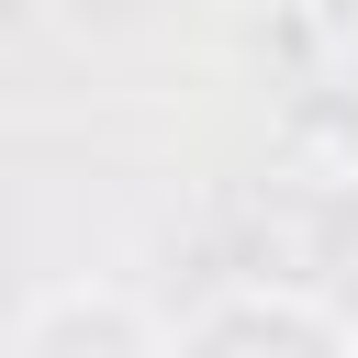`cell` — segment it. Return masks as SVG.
<instances>
[{
    "label": "cell",
    "mask_w": 358,
    "mask_h": 358,
    "mask_svg": "<svg viewBox=\"0 0 358 358\" xmlns=\"http://www.w3.org/2000/svg\"><path fill=\"white\" fill-rule=\"evenodd\" d=\"M22 336L45 347V336H145V324H134V313H112V302H45Z\"/></svg>",
    "instance_id": "obj_1"
},
{
    "label": "cell",
    "mask_w": 358,
    "mask_h": 358,
    "mask_svg": "<svg viewBox=\"0 0 358 358\" xmlns=\"http://www.w3.org/2000/svg\"><path fill=\"white\" fill-rule=\"evenodd\" d=\"M201 336H324V347H336V324H324V313H302V302H257V313H213Z\"/></svg>",
    "instance_id": "obj_2"
}]
</instances>
